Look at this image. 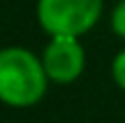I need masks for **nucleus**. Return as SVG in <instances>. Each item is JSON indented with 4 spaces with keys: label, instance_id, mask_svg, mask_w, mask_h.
<instances>
[{
    "label": "nucleus",
    "instance_id": "f257e3e1",
    "mask_svg": "<svg viewBox=\"0 0 125 123\" xmlns=\"http://www.w3.org/2000/svg\"><path fill=\"white\" fill-rule=\"evenodd\" d=\"M49 77L35 56L23 46L0 49V102L9 107H32L44 98Z\"/></svg>",
    "mask_w": 125,
    "mask_h": 123
},
{
    "label": "nucleus",
    "instance_id": "7ed1b4c3",
    "mask_svg": "<svg viewBox=\"0 0 125 123\" xmlns=\"http://www.w3.org/2000/svg\"><path fill=\"white\" fill-rule=\"evenodd\" d=\"M42 65L46 77L53 84H72L83 74L86 67V51L79 37L53 35L42 51Z\"/></svg>",
    "mask_w": 125,
    "mask_h": 123
},
{
    "label": "nucleus",
    "instance_id": "f03ea898",
    "mask_svg": "<svg viewBox=\"0 0 125 123\" xmlns=\"http://www.w3.org/2000/svg\"><path fill=\"white\" fill-rule=\"evenodd\" d=\"M102 0H37V23L49 37H81L102 16Z\"/></svg>",
    "mask_w": 125,
    "mask_h": 123
},
{
    "label": "nucleus",
    "instance_id": "20e7f679",
    "mask_svg": "<svg viewBox=\"0 0 125 123\" xmlns=\"http://www.w3.org/2000/svg\"><path fill=\"white\" fill-rule=\"evenodd\" d=\"M111 77L116 81V86L121 91H125V49L118 51L116 58L111 60Z\"/></svg>",
    "mask_w": 125,
    "mask_h": 123
},
{
    "label": "nucleus",
    "instance_id": "39448f33",
    "mask_svg": "<svg viewBox=\"0 0 125 123\" xmlns=\"http://www.w3.org/2000/svg\"><path fill=\"white\" fill-rule=\"evenodd\" d=\"M111 30L125 40V0H118V5L111 12Z\"/></svg>",
    "mask_w": 125,
    "mask_h": 123
}]
</instances>
